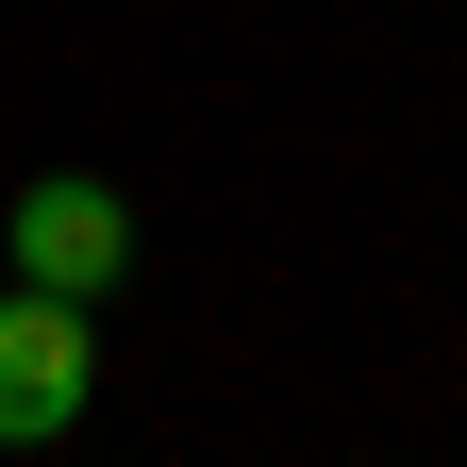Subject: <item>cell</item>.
<instances>
[{"mask_svg":"<svg viewBox=\"0 0 467 467\" xmlns=\"http://www.w3.org/2000/svg\"><path fill=\"white\" fill-rule=\"evenodd\" d=\"M100 400V301L0 284V451H67Z\"/></svg>","mask_w":467,"mask_h":467,"instance_id":"7a4b0ae2","label":"cell"},{"mask_svg":"<svg viewBox=\"0 0 467 467\" xmlns=\"http://www.w3.org/2000/svg\"><path fill=\"white\" fill-rule=\"evenodd\" d=\"M0 284L117 301V284H134V201H117V167H34L17 217H0Z\"/></svg>","mask_w":467,"mask_h":467,"instance_id":"6da1fadb","label":"cell"}]
</instances>
